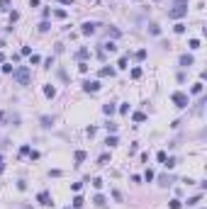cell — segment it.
<instances>
[{"label":"cell","mask_w":207,"mask_h":209,"mask_svg":"<svg viewBox=\"0 0 207 209\" xmlns=\"http://www.w3.org/2000/svg\"><path fill=\"white\" fill-rule=\"evenodd\" d=\"M144 119H146V114H144V112H137V114H134V122H144Z\"/></svg>","instance_id":"83f0119b"},{"label":"cell","mask_w":207,"mask_h":209,"mask_svg":"<svg viewBox=\"0 0 207 209\" xmlns=\"http://www.w3.org/2000/svg\"><path fill=\"white\" fill-rule=\"evenodd\" d=\"M103 51H110V54H112V51H117L115 41H105V44H103Z\"/></svg>","instance_id":"7c38bea8"},{"label":"cell","mask_w":207,"mask_h":209,"mask_svg":"<svg viewBox=\"0 0 207 209\" xmlns=\"http://www.w3.org/2000/svg\"><path fill=\"white\" fill-rule=\"evenodd\" d=\"M190 49H200V39H190Z\"/></svg>","instance_id":"f546056e"},{"label":"cell","mask_w":207,"mask_h":209,"mask_svg":"<svg viewBox=\"0 0 207 209\" xmlns=\"http://www.w3.org/2000/svg\"><path fill=\"white\" fill-rule=\"evenodd\" d=\"M166 158H168V156H166V151H158V163H163Z\"/></svg>","instance_id":"d590c367"},{"label":"cell","mask_w":207,"mask_h":209,"mask_svg":"<svg viewBox=\"0 0 207 209\" xmlns=\"http://www.w3.org/2000/svg\"><path fill=\"white\" fill-rule=\"evenodd\" d=\"M0 10H10V0H0Z\"/></svg>","instance_id":"1f68e13d"},{"label":"cell","mask_w":207,"mask_h":209,"mask_svg":"<svg viewBox=\"0 0 207 209\" xmlns=\"http://www.w3.org/2000/svg\"><path fill=\"white\" fill-rule=\"evenodd\" d=\"M61 2H66V5H73V2H76V0H61Z\"/></svg>","instance_id":"ab89813d"},{"label":"cell","mask_w":207,"mask_h":209,"mask_svg":"<svg viewBox=\"0 0 207 209\" xmlns=\"http://www.w3.org/2000/svg\"><path fill=\"white\" fill-rule=\"evenodd\" d=\"M98 163H100V165H105V163H110V156H107V153H105V156H100V161H98Z\"/></svg>","instance_id":"836d02e7"},{"label":"cell","mask_w":207,"mask_h":209,"mask_svg":"<svg viewBox=\"0 0 207 209\" xmlns=\"http://www.w3.org/2000/svg\"><path fill=\"white\" fill-rule=\"evenodd\" d=\"M54 17H59V20H66V10H54Z\"/></svg>","instance_id":"d6986e66"},{"label":"cell","mask_w":207,"mask_h":209,"mask_svg":"<svg viewBox=\"0 0 207 209\" xmlns=\"http://www.w3.org/2000/svg\"><path fill=\"white\" fill-rule=\"evenodd\" d=\"M12 78H15L20 85H29V80H32V70L27 68V66H20V68L12 70Z\"/></svg>","instance_id":"7a4b0ae2"},{"label":"cell","mask_w":207,"mask_h":209,"mask_svg":"<svg viewBox=\"0 0 207 209\" xmlns=\"http://www.w3.org/2000/svg\"><path fill=\"white\" fill-rule=\"evenodd\" d=\"M2 59H5V54H2V51H0V61H2Z\"/></svg>","instance_id":"60d3db41"},{"label":"cell","mask_w":207,"mask_h":209,"mask_svg":"<svg viewBox=\"0 0 207 209\" xmlns=\"http://www.w3.org/2000/svg\"><path fill=\"white\" fill-rule=\"evenodd\" d=\"M66 209H71V207H66Z\"/></svg>","instance_id":"b9f144b4"},{"label":"cell","mask_w":207,"mask_h":209,"mask_svg":"<svg viewBox=\"0 0 207 209\" xmlns=\"http://www.w3.org/2000/svg\"><path fill=\"white\" fill-rule=\"evenodd\" d=\"M173 29H175V34H183V32H185V25H183V22H178Z\"/></svg>","instance_id":"ffe728a7"},{"label":"cell","mask_w":207,"mask_h":209,"mask_svg":"<svg viewBox=\"0 0 207 209\" xmlns=\"http://www.w3.org/2000/svg\"><path fill=\"white\" fill-rule=\"evenodd\" d=\"M100 75H115V68H110V66H105V68H100Z\"/></svg>","instance_id":"2e32d148"},{"label":"cell","mask_w":207,"mask_h":209,"mask_svg":"<svg viewBox=\"0 0 207 209\" xmlns=\"http://www.w3.org/2000/svg\"><path fill=\"white\" fill-rule=\"evenodd\" d=\"M83 204H85V200H83L80 195H76V197H73V207H76V209H80Z\"/></svg>","instance_id":"8fae6325"},{"label":"cell","mask_w":207,"mask_h":209,"mask_svg":"<svg viewBox=\"0 0 207 209\" xmlns=\"http://www.w3.org/2000/svg\"><path fill=\"white\" fill-rule=\"evenodd\" d=\"M49 27H51V25H49V22H41V25H39V32H46V29H49Z\"/></svg>","instance_id":"e575fe53"},{"label":"cell","mask_w":207,"mask_h":209,"mask_svg":"<svg viewBox=\"0 0 207 209\" xmlns=\"http://www.w3.org/2000/svg\"><path fill=\"white\" fill-rule=\"evenodd\" d=\"M168 207H171V209H180L183 204H180V200H171V202H168Z\"/></svg>","instance_id":"ac0fdd59"},{"label":"cell","mask_w":207,"mask_h":209,"mask_svg":"<svg viewBox=\"0 0 207 209\" xmlns=\"http://www.w3.org/2000/svg\"><path fill=\"white\" fill-rule=\"evenodd\" d=\"M105 143H107V146H117L119 141H117V136H107V141H105Z\"/></svg>","instance_id":"603a6c76"},{"label":"cell","mask_w":207,"mask_h":209,"mask_svg":"<svg viewBox=\"0 0 207 209\" xmlns=\"http://www.w3.org/2000/svg\"><path fill=\"white\" fill-rule=\"evenodd\" d=\"M103 185H105V182H103V177H95V180H93V187H95V190H100Z\"/></svg>","instance_id":"7402d4cb"},{"label":"cell","mask_w":207,"mask_h":209,"mask_svg":"<svg viewBox=\"0 0 207 209\" xmlns=\"http://www.w3.org/2000/svg\"><path fill=\"white\" fill-rule=\"evenodd\" d=\"M88 56H90V51H88V49H80V51H78V59H80V61H83V59H88Z\"/></svg>","instance_id":"44dd1931"},{"label":"cell","mask_w":207,"mask_h":209,"mask_svg":"<svg viewBox=\"0 0 207 209\" xmlns=\"http://www.w3.org/2000/svg\"><path fill=\"white\" fill-rule=\"evenodd\" d=\"M190 93H193V95H200V93H202V80H200V83H195Z\"/></svg>","instance_id":"9a60e30c"},{"label":"cell","mask_w":207,"mask_h":209,"mask_svg":"<svg viewBox=\"0 0 207 209\" xmlns=\"http://www.w3.org/2000/svg\"><path fill=\"white\" fill-rule=\"evenodd\" d=\"M137 59H139V61H144V59H146V49H139V51H137Z\"/></svg>","instance_id":"4316f807"},{"label":"cell","mask_w":207,"mask_h":209,"mask_svg":"<svg viewBox=\"0 0 207 209\" xmlns=\"http://www.w3.org/2000/svg\"><path fill=\"white\" fill-rule=\"evenodd\" d=\"M112 197H115V202H122V200H124V197H122V192H119V190H115V192H112Z\"/></svg>","instance_id":"484cf974"},{"label":"cell","mask_w":207,"mask_h":209,"mask_svg":"<svg viewBox=\"0 0 207 209\" xmlns=\"http://www.w3.org/2000/svg\"><path fill=\"white\" fill-rule=\"evenodd\" d=\"M185 15H188V0H178L171 10H168V17H171V20H180V17H185Z\"/></svg>","instance_id":"6da1fadb"},{"label":"cell","mask_w":207,"mask_h":209,"mask_svg":"<svg viewBox=\"0 0 207 209\" xmlns=\"http://www.w3.org/2000/svg\"><path fill=\"white\" fill-rule=\"evenodd\" d=\"M154 177H156V175H154V170H146V173H144V180H146V182H151Z\"/></svg>","instance_id":"cb8c5ba5"},{"label":"cell","mask_w":207,"mask_h":209,"mask_svg":"<svg viewBox=\"0 0 207 209\" xmlns=\"http://www.w3.org/2000/svg\"><path fill=\"white\" fill-rule=\"evenodd\" d=\"M37 200H39V204H44V207H49V204H54V202H51V195H49L46 190H44V192H39V197H37Z\"/></svg>","instance_id":"8992f818"},{"label":"cell","mask_w":207,"mask_h":209,"mask_svg":"<svg viewBox=\"0 0 207 209\" xmlns=\"http://www.w3.org/2000/svg\"><path fill=\"white\" fill-rule=\"evenodd\" d=\"M193 61H195V59H193L190 54H183V56H180V66H183V68H188V66H193Z\"/></svg>","instance_id":"52a82bcc"},{"label":"cell","mask_w":207,"mask_h":209,"mask_svg":"<svg viewBox=\"0 0 207 209\" xmlns=\"http://www.w3.org/2000/svg\"><path fill=\"white\" fill-rule=\"evenodd\" d=\"M103 112H105V114H115V112H117V107H115L112 102H107V104L103 107Z\"/></svg>","instance_id":"4fadbf2b"},{"label":"cell","mask_w":207,"mask_h":209,"mask_svg":"<svg viewBox=\"0 0 207 209\" xmlns=\"http://www.w3.org/2000/svg\"><path fill=\"white\" fill-rule=\"evenodd\" d=\"M51 122H54V117H51V119H49V117H41V124H44V127H51Z\"/></svg>","instance_id":"4dcf8cb0"},{"label":"cell","mask_w":207,"mask_h":209,"mask_svg":"<svg viewBox=\"0 0 207 209\" xmlns=\"http://www.w3.org/2000/svg\"><path fill=\"white\" fill-rule=\"evenodd\" d=\"M149 32H151L154 36H158L161 34V27H158V25H149Z\"/></svg>","instance_id":"e0dca14e"},{"label":"cell","mask_w":207,"mask_h":209,"mask_svg":"<svg viewBox=\"0 0 207 209\" xmlns=\"http://www.w3.org/2000/svg\"><path fill=\"white\" fill-rule=\"evenodd\" d=\"M44 95H46V97H54V95H56V88H54V85H44Z\"/></svg>","instance_id":"30bf717a"},{"label":"cell","mask_w":207,"mask_h":209,"mask_svg":"<svg viewBox=\"0 0 207 209\" xmlns=\"http://www.w3.org/2000/svg\"><path fill=\"white\" fill-rule=\"evenodd\" d=\"M200 202H202V197H200V195H195V197H190V200H188V207H195V204H200Z\"/></svg>","instance_id":"5bb4252c"},{"label":"cell","mask_w":207,"mask_h":209,"mask_svg":"<svg viewBox=\"0 0 207 209\" xmlns=\"http://www.w3.org/2000/svg\"><path fill=\"white\" fill-rule=\"evenodd\" d=\"M83 90H85V93H98V90H100V83H98V80H88V83L83 85Z\"/></svg>","instance_id":"5b68a950"},{"label":"cell","mask_w":207,"mask_h":209,"mask_svg":"<svg viewBox=\"0 0 207 209\" xmlns=\"http://www.w3.org/2000/svg\"><path fill=\"white\" fill-rule=\"evenodd\" d=\"M73 161H76V165H80V163L85 161V151H76V156H73Z\"/></svg>","instance_id":"9c48e42d"},{"label":"cell","mask_w":207,"mask_h":209,"mask_svg":"<svg viewBox=\"0 0 207 209\" xmlns=\"http://www.w3.org/2000/svg\"><path fill=\"white\" fill-rule=\"evenodd\" d=\"M132 78H134V80L141 78V68H132Z\"/></svg>","instance_id":"f1b7e54d"},{"label":"cell","mask_w":207,"mask_h":209,"mask_svg":"<svg viewBox=\"0 0 207 209\" xmlns=\"http://www.w3.org/2000/svg\"><path fill=\"white\" fill-rule=\"evenodd\" d=\"M80 187H83V182H73V185H71V190H73V192H78Z\"/></svg>","instance_id":"8d00e7d4"},{"label":"cell","mask_w":207,"mask_h":209,"mask_svg":"<svg viewBox=\"0 0 207 209\" xmlns=\"http://www.w3.org/2000/svg\"><path fill=\"white\" fill-rule=\"evenodd\" d=\"M78 70L80 73H88V63H78Z\"/></svg>","instance_id":"74e56055"},{"label":"cell","mask_w":207,"mask_h":209,"mask_svg":"<svg viewBox=\"0 0 207 209\" xmlns=\"http://www.w3.org/2000/svg\"><path fill=\"white\" fill-rule=\"evenodd\" d=\"M2 170H5V158L0 156V175H2Z\"/></svg>","instance_id":"f35d334b"},{"label":"cell","mask_w":207,"mask_h":209,"mask_svg":"<svg viewBox=\"0 0 207 209\" xmlns=\"http://www.w3.org/2000/svg\"><path fill=\"white\" fill-rule=\"evenodd\" d=\"M93 204H95V207H105V204H107L105 195H95V197H93Z\"/></svg>","instance_id":"ba28073f"},{"label":"cell","mask_w":207,"mask_h":209,"mask_svg":"<svg viewBox=\"0 0 207 209\" xmlns=\"http://www.w3.org/2000/svg\"><path fill=\"white\" fill-rule=\"evenodd\" d=\"M171 100H173V104H175V107H180V109L190 104V97H188L185 93H173V95H171Z\"/></svg>","instance_id":"3957f363"},{"label":"cell","mask_w":207,"mask_h":209,"mask_svg":"<svg viewBox=\"0 0 207 209\" xmlns=\"http://www.w3.org/2000/svg\"><path fill=\"white\" fill-rule=\"evenodd\" d=\"M107 34H110V36H115V39H117V36H119V29H115V27H112V29H107Z\"/></svg>","instance_id":"d6a6232c"},{"label":"cell","mask_w":207,"mask_h":209,"mask_svg":"<svg viewBox=\"0 0 207 209\" xmlns=\"http://www.w3.org/2000/svg\"><path fill=\"white\" fill-rule=\"evenodd\" d=\"M95 29H98V25H95V22H83V25H80V34H85V36L95 34Z\"/></svg>","instance_id":"277c9868"},{"label":"cell","mask_w":207,"mask_h":209,"mask_svg":"<svg viewBox=\"0 0 207 209\" xmlns=\"http://www.w3.org/2000/svg\"><path fill=\"white\" fill-rule=\"evenodd\" d=\"M127 63H129V59H127V56H122V59H119V63H117V66H119V68H127Z\"/></svg>","instance_id":"d4e9b609"}]
</instances>
